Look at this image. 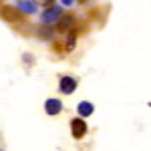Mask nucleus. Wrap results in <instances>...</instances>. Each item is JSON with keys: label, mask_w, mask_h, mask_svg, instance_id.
<instances>
[{"label": "nucleus", "mask_w": 151, "mask_h": 151, "mask_svg": "<svg viewBox=\"0 0 151 151\" xmlns=\"http://www.w3.org/2000/svg\"><path fill=\"white\" fill-rule=\"evenodd\" d=\"M75 22H77V18H75V14H70V12H63V16L57 20V26H55V30L60 32V35H65V32H70L73 28H75Z\"/></svg>", "instance_id": "f257e3e1"}, {"label": "nucleus", "mask_w": 151, "mask_h": 151, "mask_svg": "<svg viewBox=\"0 0 151 151\" xmlns=\"http://www.w3.org/2000/svg\"><path fill=\"white\" fill-rule=\"evenodd\" d=\"M0 16L6 22H12V24H18L24 20V14L18 8H12V6H0Z\"/></svg>", "instance_id": "f03ea898"}, {"label": "nucleus", "mask_w": 151, "mask_h": 151, "mask_svg": "<svg viewBox=\"0 0 151 151\" xmlns=\"http://www.w3.org/2000/svg\"><path fill=\"white\" fill-rule=\"evenodd\" d=\"M87 131H89V127H87V123L83 119H73L70 121V133H73L75 139H83L87 135Z\"/></svg>", "instance_id": "7ed1b4c3"}, {"label": "nucleus", "mask_w": 151, "mask_h": 151, "mask_svg": "<svg viewBox=\"0 0 151 151\" xmlns=\"http://www.w3.org/2000/svg\"><path fill=\"white\" fill-rule=\"evenodd\" d=\"M77 79L75 77H60V81H58V87H60V93L63 95H70V93H75V89H77Z\"/></svg>", "instance_id": "20e7f679"}, {"label": "nucleus", "mask_w": 151, "mask_h": 151, "mask_svg": "<svg viewBox=\"0 0 151 151\" xmlns=\"http://www.w3.org/2000/svg\"><path fill=\"white\" fill-rule=\"evenodd\" d=\"M60 16H63V10H60L58 6H50V8H47V10L42 12V22H45V24L57 22Z\"/></svg>", "instance_id": "39448f33"}, {"label": "nucleus", "mask_w": 151, "mask_h": 151, "mask_svg": "<svg viewBox=\"0 0 151 151\" xmlns=\"http://www.w3.org/2000/svg\"><path fill=\"white\" fill-rule=\"evenodd\" d=\"M45 111H47V115H58V113L63 111V103H60L58 99H47Z\"/></svg>", "instance_id": "423d86ee"}, {"label": "nucleus", "mask_w": 151, "mask_h": 151, "mask_svg": "<svg viewBox=\"0 0 151 151\" xmlns=\"http://www.w3.org/2000/svg\"><path fill=\"white\" fill-rule=\"evenodd\" d=\"M18 10L22 12V14H35L36 12V4L32 2V0H20Z\"/></svg>", "instance_id": "0eeeda50"}, {"label": "nucleus", "mask_w": 151, "mask_h": 151, "mask_svg": "<svg viewBox=\"0 0 151 151\" xmlns=\"http://www.w3.org/2000/svg\"><path fill=\"white\" fill-rule=\"evenodd\" d=\"M77 111H79L81 117H89V115H93L95 107H93V103H89V101H81L79 107H77Z\"/></svg>", "instance_id": "6e6552de"}, {"label": "nucleus", "mask_w": 151, "mask_h": 151, "mask_svg": "<svg viewBox=\"0 0 151 151\" xmlns=\"http://www.w3.org/2000/svg\"><path fill=\"white\" fill-rule=\"evenodd\" d=\"M52 32H55V28H50V26H40L38 28V36L40 38H50Z\"/></svg>", "instance_id": "1a4fd4ad"}, {"label": "nucleus", "mask_w": 151, "mask_h": 151, "mask_svg": "<svg viewBox=\"0 0 151 151\" xmlns=\"http://www.w3.org/2000/svg\"><path fill=\"white\" fill-rule=\"evenodd\" d=\"M67 47H65V50H73L75 48V45H77V35H73V32H69V38H67V42H65Z\"/></svg>", "instance_id": "9d476101"}, {"label": "nucleus", "mask_w": 151, "mask_h": 151, "mask_svg": "<svg viewBox=\"0 0 151 151\" xmlns=\"http://www.w3.org/2000/svg\"><path fill=\"white\" fill-rule=\"evenodd\" d=\"M60 2H63L65 6H73V4H75V0H60Z\"/></svg>", "instance_id": "9b49d317"}, {"label": "nucleus", "mask_w": 151, "mask_h": 151, "mask_svg": "<svg viewBox=\"0 0 151 151\" xmlns=\"http://www.w3.org/2000/svg\"><path fill=\"white\" fill-rule=\"evenodd\" d=\"M38 2H42V4H50L52 0H38Z\"/></svg>", "instance_id": "f8f14e48"}]
</instances>
